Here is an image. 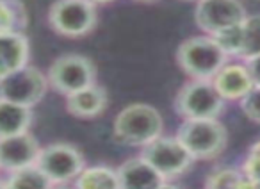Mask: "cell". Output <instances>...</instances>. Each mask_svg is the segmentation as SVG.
I'll return each mask as SVG.
<instances>
[{
    "label": "cell",
    "mask_w": 260,
    "mask_h": 189,
    "mask_svg": "<svg viewBox=\"0 0 260 189\" xmlns=\"http://www.w3.org/2000/svg\"><path fill=\"white\" fill-rule=\"evenodd\" d=\"M75 189H119L118 171L111 166H86L75 178Z\"/></svg>",
    "instance_id": "17"
},
{
    "label": "cell",
    "mask_w": 260,
    "mask_h": 189,
    "mask_svg": "<svg viewBox=\"0 0 260 189\" xmlns=\"http://www.w3.org/2000/svg\"><path fill=\"white\" fill-rule=\"evenodd\" d=\"M141 157L164 180L180 177L191 168L192 161H194L191 153L184 148V145L177 139V136L175 138L159 136L157 139L143 146Z\"/></svg>",
    "instance_id": "9"
},
{
    "label": "cell",
    "mask_w": 260,
    "mask_h": 189,
    "mask_svg": "<svg viewBox=\"0 0 260 189\" xmlns=\"http://www.w3.org/2000/svg\"><path fill=\"white\" fill-rule=\"evenodd\" d=\"M47 75L34 66H22L0 79V100L18 104L32 109L47 93Z\"/></svg>",
    "instance_id": "8"
},
{
    "label": "cell",
    "mask_w": 260,
    "mask_h": 189,
    "mask_svg": "<svg viewBox=\"0 0 260 189\" xmlns=\"http://www.w3.org/2000/svg\"><path fill=\"white\" fill-rule=\"evenodd\" d=\"M214 41L219 45V48L224 52L226 55H239L241 57V50H242V23L239 25H232L226 29L219 30V33L212 34Z\"/></svg>",
    "instance_id": "21"
},
{
    "label": "cell",
    "mask_w": 260,
    "mask_h": 189,
    "mask_svg": "<svg viewBox=\"0 0 260 189\" xmlns=\"http://www.w3.org/2000/svg\"><path fill=\"white\" fill-rule=\"evenodd\" d=\"M4 185L6 189H52V182L36 166L13 171Z\"/></svg>",
    "instance_id": "18"
},
{
    "label": "cell",
    "mask_w": 260,
    "mask_h": 189,
    "mask_svg": "<svg viewBox=\"0 0 260 189\" xmlns=\"http://www.w3.org/2000/svg\"><path fill=\"white\" fill-rule=\"evenodd\" d=\"M255 55H260V15L246 16L242 22L241 57L249 59Z\"/></svg>",
    "instance_id": "19"
},
{
    "label": "cell",
    "mask_w": 260,
    "mask_h": 189,
    "mask_svg": "<svg viewBox=\"0 0 260 189\" xmlns=\"http://www.w3.org/2000/svg\"><path fill=\"white\" fill-rule=\"evenodd\" d=\"M40 150V143L29 132L4 136L0 138V170L13 173L22 168L34 166Z\"/></svg>",
    "instance_id": "11"
},
{
    "label": "cell",
    "mask_w": 260,
    "mask_h": 189,
    "mask_svg": "<svg viewBox=\"0 0 260 189\" xmlns=\"http://www.w3.org/2000/svg\"><path fill=\"white\" fill-rule=\"evenodd\" d=\"M30 121H32L30 107L0 100V138L29 132Z\"/></svg>",
    "instance_id": "16"
},
{
    "label": "cell",
    "mask_w": 260,
    "mask_h": 189,
    "mask_svg": "<svg viewBox=\"0 0 260 189\" xmlns=\"http://www.w3.org/2000/svg\"><path fill=\"white\" fill-rule=\"evenodd\" d=\"M212 84L223 100H241L253 87V80L244 62H226L212 77Z\"/></svg>",
    "instance_id": "12"
},
{
    "label": "cell",
    "mask_w": 260,
    "mask_h": 189,
    "mask_svg": "<svg viewBox=\"0 0 260 189\" xmlns=\"http://www.w3.org/2000/svg\"><path fill=\"white\" fill-rule=\"evenodd\" d=\"M239 102H241L242 114H244L249 121L260 125V87L253 86L251 89L248 91V94H244Z\"/></svg>",
    "instance_id": "22"
},
{
    "label": "cell",
    "mask_w": 260,
    "mask_h": 189,
    "mask_svg": "<svg viewBox=\"0 0 260 189\" xmlns=\"http://www.w3.org/2000/svg\"><path fill=\"white\" fill-rule=\"evenodd\" d=\"M177 62L192 80H212L228 62V55L210 36H194L178 45Z\"/></svg>",
    "instance_id": "2"
},
{
    "label": "cell",
    "mask_w": 260,
    "mask_h": 189,
    "mask_svg": "<svg viewBox=\"0 0 260 189\" xmlns=\"http://www.w3.org/2000/svg\"><path fill=\"white\" fill-rule=\"evenodd\" d=\"M164 121L160 113L148 104H130L114 118V138L128 146H145L162 136Z\"/></svg>",
    "instance_id": "1"
},
{
    "label": "cell",
    "mask_w": 260,
    "mask_h": 189,
    "mask_svg": "<svg viewBox=\"0 0 260 189\" xmlns=\"http://www.w3.org/2000/svg\"><path fill=\"white\" fill-rule=\"evenodd\" d=\"M157 189H177V187H175L173 184H168V182H162V184H160Z\"/></svg>",
    "instance_id": "24"
},
{
    "label": "cell",
    "mask_w": 260,
    "mask_h": 189,
    "mask_svg": "<svg viewBox=\"0 0 260 189\" xmlns=\"http://www.w3.org/2000/svg\"><path fill=\"white\" fill-rule=\"evenodd\" d=\"M177 139L194 161H210L224 152L228 131L219 120H184Z\"/></svg>",
    "instance_id": "3"
},
{
    "label": "cell",
    "mask_w": 260,
    "mask_h": 189,
    "mask_svg": "<svg viewBox=\"0 0 260 189\" xmlns=\"http://www.w3.org/2000/svg\"><path fill=\"white\" fill-rule=\"evenodd\" d=\"M93 4H107V2H112V0H91Z\"/></svg>",
    "instance_id": "27"
},
{
    "label": "cell",
    "mask_w": 260,
    "mask_h": 189,
    "mask_svg": "<svg viewBox=\"0 0 260 189\" xmlns=\"http://www.w3.org/2000/svg\"><path fill=\"white\" fill-rule=\"evenodd\" d=\"M96 4L91 0H55L48 11L50 27L64 38H82L96 27Z\"/></svg>",
    "instance_id": "5"
},
{
    "label": "cell",
    "mask_w": 260,
    "mask_h": 189,
    "mask_svg": "<svg viewBox=\"0 0 260 189\" xmlns=\"http://www.w3.org/2000/svg\"><path fill=\"white\" fill-rule=\"evenodd\" d=\"M251 155H260V143L258 145H255V148L251 150Z\"/></svg>",
    "instance_id": "26"
},
{
    "label": "cell",
    "mask_w": 260,
    "mask_h": 189,
    "mask_svg": "<svg viewBox=\"0 0 260 189\" xmlns=\"http://www.w3.org/2000/svg\"><path fill=\"white\" fill-rule=\"evenodd\" d=\"M107 107V93L102 86L93 84L66 97V109L72 116L80 120H91L100 116Z\"/></svg>",
    "instance_id": "14"
},
{
    "label": "cell",
    "mask_w": 260,
    "mask_h": 189,
    "mask_svg": "<svg viewBox=\"0 0 260 189\" xmlns=\"http://www.w3.org/2000/svg\"><path fill=\"white\" fill-rule=\"evenodd\" d=\"M52 189H75V187H70V185H66V184H55V185H52Z\"/></svg>",
    "instance_id": "25"
},
{
    "label": "cell",
    "mask_w": 260,
    "mask_h": 189,
    "mask_svg": "<svg viewBox=\"0 0 260 189\" xmlns=\"http://www.w3.org/2000/svg\"><path fill=\"white\" fill-rule=\"evenodd\" d=\"M116 171L119 189H157L166 182L141 155L125 161Z\"/></svg>",
    "instance_id": "13"
},
{
    "label": "cell",
    "mask_w": 260,
    "mask_h": 189,
    "mask_svg": "<svg viewBox=\"0 0 260 189\" xmlns=\"http://www.w3.org/2000/svg\"><path fill=\"white\" fill-rule=\"evenodd\" d=\"M246 16L248 15L241 0H198L194 9L196 23L207 36H212L226 27L239 25Z\"/></svg>",
    "instance_id": "10"
},
{
    "label": "cell",
    "mask_w": 260,
    "mask_h": 189,
    "mask_svg": "<svg viewBox=\"0 0 260 189\" xmlns=\"http://www.w3.org/2000/svg\"><path fill=\"white\" fill-rule=\"evenodd\" d=\"M0 189H6V185H4V184H2V182H0Z\"/></svg>",
    "instance_id": "28"
},
{
    "label": "cell",
    "mask_w": 260,
    "mask_h": 189,
    "mask_svg": "<svg viewBox=\"0 0 260 189\" xmlns=\"http://www.w3.org/2000/svg\"><path fill=\"white\" fill-rule=\"evenodd\" d=\"M25 25V13L16 0H0V30H16Z\"/></svg>",
    "instance_id": "20"
},
{
    "label": "cell",
    "mask_w": 260,
    "mask_h": 189,
    "mask_svg": "<svg viewBox=\"0 0 260 189\" xmlns=\"http://www.w3.org/2000/svg\"><path fill=\"white\" fill-rule=\"evenodd\" d=\"M29 61V41L22 33L0 30V79Z\"/></svg>",
    "instance_id": "15"
},
{
    "label": "cell",
    "mask_w": 260,
    "mask_h": 189,
    "mask_svg": "<svg viewBox=\"0 0 260 189\" xmlns=\"http://www.w3.org/2000/svg\"><path fill=\"white\" fill-rule=\"evenodd\" d=\"M34 166L55 185L75 180L86 168V161L77 146L70 143H52L40 150Z\"/></svg>",
    "instance_id": "7"
},
{
    "label": "cell",
    "mask_w": 260,
    "mask_h": 189,
    "mask_svg": "<svg viewBox=\"0 0 260 189\" xmlns=\"http://www.w3.org/2000/svg\"><path fill=\"white\" fill-rule=\"evenodd\" d=\"M48 86L57 93L73 94L77 91L96 84V68L89 57L82 54H64L52 62L48 70Z\"/></svg>",
    "instance_id": "6"
},
{
    "label": "cell",
    "mask_w": 260,
    "mask_h": 189,
    "mask_svg": "<svg viewBox=\"0 0 260 189\" xmlns=\"http://www.w3.org/2000/svg\"><path fill=\"white\" fill-rule=\"evenodd\" d=\"M246 68H248V73L253 80V86L260 87V55H255V57L246 59Z\"/></svg>",
    "instance_id": "23"
},
{
    "label": "cell",
    "mask_w": 260,
    "mask_h": 189,
    "mask_svg": "<svg viewBox=\"0 0 260 189\" xmlns=\"http://www.w3.org/2000/svg\"><path fill=\"white\" fill-rule=\"evenodd\" d=\"M175 111L184 120H217L224 111V100L212 80H189L177 93Z\"/></svg>",
    "instance_id": "4"
}]
</instances>
